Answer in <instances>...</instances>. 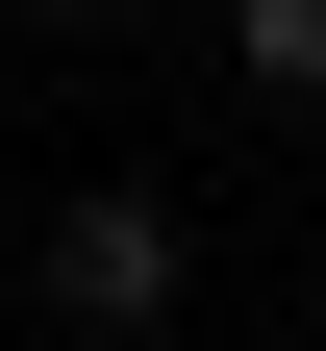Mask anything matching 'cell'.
<instances>
[{"label":"cell","mask_w":326,"mask_h":351,"mask_svg":"<svg viewBox=\"0 0 326 351\" xmlns=\"http://www.w3.org/2000/svg\"><path fill=\"white\" fill-rule=\"evenodd\" d=\"M226 51H251V101H326V0H226Z\"/></svg>","instance_id":"2"},{"label":"cell","mask_w":326,"mask_h":351,"mask_svg":"<svg viewBox=\"0 0 326 351\" xmlns=\"http://www.w3.org/2000/svg\"><path fill=\"white\" fill-rule=\"evenodd\" d=\"M51 25H126V0H51Z\"/></svg>","instance_id":"3"},{"label":"cell","mask_w":326,"mask_h":351,"mask_svg":"<svg viewBox=\"0 0 326 351\" xmlns=\"http://www.w3.org/2000/svg\"><path fill=\"white\" fill-rule=\"evenodd\" d=\"M176 276H201V251H176V201H151V176H75L51 226H25V301H51L75 351H126V326H176Z\"/></svg>","instance_id":"1"}]
</instances>
